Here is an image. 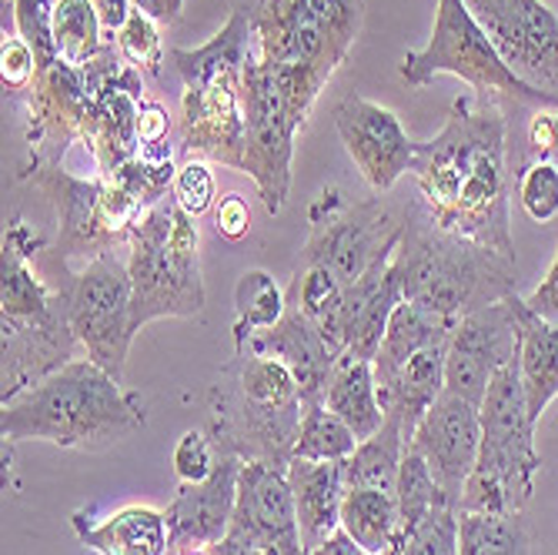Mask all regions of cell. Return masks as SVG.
I'll return each instance as SVG.
<instances>
[{
  "label": "cell",
  "instance_id": "cell-5",
  "mask_svg": "<svg viewBox=\"0 0 558 555\" xmlns=\"http://www.w3.org/2000/svg\"><path fill=\"white\" fill-rule=\"evenodd\" d=\"M208 432L241 462L288 469L301 432L304 395L288 365L258 351H234L208 395Z\"/></svg>",
  "mask_w": 558,
  "mask_h": 555
},
{
  "label": "cell",
  "instance_id": "cell-46",
  "mask_svg": "<svg viewBox=\"0 0 558 555\" xmlns=\"http://www.w3.org/2000/svg\"><path fill=\"white\" fill-rule=\"evenodd\" d=\"M134 11L147 14L150 21H158L161 27H171L178 24L181 11H184V0H131Z\"/></svg>",
  "mask_w": 558,
  "mask_h": 555
},
{
  "label": "cell",
  "instance_id": "cell-16",
  "mask_svg": "<svg viewBox=\"0 0 558 555\" xmlns=\"http://www.w3.org/2000/svg\"><path fill=\"white\" fill-rule=\"evenodd\" d=\"M94 100V77L90 71H71L54 64L37 74L34 87L27 91V165H64L68 147L84 141L87 114Z\"/></svg>",
  "mask_w": 558,
  "mask_h": 555
},
{
  "label": "cell",
  "instance_id": "cell-10",
  "mask_svg": "<svg viewBox=\"0 0 558 555\" xmlns=\"http://www.w3.org/2000/svg\"><path fill=\"white\" fill-rule=\"evenodd\" d=\"M308 225L301 265L328 268L344 288L391 258L401 241V218L381 197H344L341 188L318 191Z\"/></svg>",
  "mask_w": 558,
  "mask_h": 555
},
{
  "label": "cell",
  "instance_id": "cell-7",
  "mask_svg": "<svg viewBox=\"0 0 558 555\" xmlns=\"http://www.w3.org/2000/svg\"><path fill=\"white\" fill-rule=\"evenodd\" d=\"M194 221L174 205V197H165L134 225L128 238L134 331L158 318H197L205 312L201 234Z\"/></svg>",
  "mask_w": 558,
  "mask_h": 555
},
{
  "label": "cell",
  "instance_id": "cell-14",
  "mask_svg": "<svg viewBox=\"0 0 558 555\" xmlns=\"http://www.w3.org/2000/svg\"><path fill=\"white\" fill-rule=\"evenodd\" d=\"M519 294H509L454 322L448 335L445 391L482 406L495 375L519 359Z\"/></svg>",
  "mask_w": 558,
  "mask_h": 555
},
{
  "label": "cell",
  "instance_id": "cell-23",
  "mask_svg": "<svg viewBox=\"0 0 558 555\" xmlns=\"http://www.w3.org/2000/svg\"><path fill=\"white\" fill-rule=\"evenodd\" d=\"M288 482L294 495V512L301 526L304 555L318 548L341 529V502H344V462H308L291 459Z\"/></svg>",
  "mask_w": 558,
  "mask_h": 555
},
{
  "label": "cell",
  "instance_id": "cell-39",
  "mask_svg": "<svg viewBox=\"0 0 558 555\" xmlns=\"http://www.w3.org/2000/svg\"><path fill=\"white\" fill-rule=\"evenodd\" d=\"M515 194H519L522 212L532 221L548 225L558 215V168H555V161H532L529 168H522L515 178Z\"/></svg>",
  "mask_w": 558,
  "mask_h": 555
},
{
  "label": "cell",
  "instance_id": "cell-33",
  "mask_svg": "<svg viewBox=\"0 0 558 555\" xmlns=\"http://www.w3.org/2000/svg\"><path fill=\"white\" fill-rule=\"evenodd\" d=\"M459 555H538V548L522 512H459Z\"/></svg>",
  "mask_w": 558,
  "mask_h": 555
},
{
  "label": "cell",
  "instance_id": "cell-44",
  "mask_svg": "<svg viewBox=\"0 0 558 555\" xmlns=\"http://www.w3.org/2000/svg\"><path fill=\"white\" fill-rule=\"evenodd\" d=\"M215 228L228 241H241L251 231V208L241 194H225L215 205Z\"/></svg>",
  "mask_w": 558,
  "mask_h": 555
},
{
  "label": "cell",
  "instance_id": "cell-11",
  "mask_svg": "<svg viewBox=\"0 0 558 555\" xmlns=\"http://www.w3.org/2000/svg\"><path fill=\"white\" fill-rule=\"evenodd\" d=\"M134 285L128 272V258L118 251L84 262L68 285V318L84 348V359L124 378V365L134 341L131 318Z\"/></svg>",
  "mask_w": 558,
  "mask_h": 555
},
{
  "label": "cell",
  "instance_id": "cell-43",
  "mask_svg": "<svg viewBox=\"0 0 558 555\" xmlns=\"http://www.w3.org/2000/svg\"><path fill=\"white\" fill-rule=\"evenodd\" d=\"M0 81L8 94H24L37 81V55L21 34L0 40Z\"/></svg>",
  "mask_w": 558,
  "mask_h": 555
},
{
  "label": "cell",
  "instance_id": "cell-15",
  "mask_svg": "<svg viewBox=\"0 0 558 555\" xmlns=\"http://www.w3.org/2000/svg\"><path fill=\"white\" fill-rule=\"evenodd\" d=\"M335 128L348 158L375 194H388L401 174H412L418 144L401 128L391 108L362 94H348L335 108Z\"/></svg>",
  "mask_w": 558,
  "mask_h": 555
},
{
  "label": "cell",
  "instance_id": "cell-38",
  "mask_svg": "<svg viewBox=\"0 0 558 555\" xmlns=\"http://www.w3.org/2000/svg\"><path fill=\"white\" fill-rule=\"evenodd\" d=\"M385 555H459V509H432L409 539L395 542Z\"/></svg>",
  "mask_w": 558,
  "mask_h": 555
},
{
  "label": "cell",
  "instance_id": "cell-51",
  "mask_svg": "<svg viewBox=\"0 0 558 555\" xmlns=\"http://www.w3.org/2000/svg\"><path fill=\"white\" fill-rule=\"evenodd\" d=\"M11 4H14V0H0V11L8 14V11H11Z\"/></svg>",
  "mask_w": 558,
  "mask_h": 555
},
{
  "label": "cell",
  "instance_id": "cell-12",
  "mask_svg": "<svg viewBox=\"0 0 558 555\" xmlns=\"http://www.w3.org/2000/svg\"><path fill=\"white\" fill-rule=\"evenodd\" d=\"M304 124L281 97L275 77L255 58L244 68V158L241 171L255 181L268 215H281L291 191L294 137Z\"/></svg>",
  "mask_w": 558,
  "mask_h": 555
},
{
  "label": "cell",
  "instance_id": "cell-47",
  "mask_svg": "<svg viewBox=\"0 0 558 555\" xmlns=\"http://www.w3.org/2000/svg\"><path fill=\"white\" fill-rule=\"evenodd\" d=\"M308 555H372V552H365L359 542H354L344 529H338L331 539H325L318 548H312Z\"/></svg>",
  "mask_w": 558,
  "mask_h": 555
},
{
  "label": "cell",
  "instance_id": "cell-9",
  "mask_svg": "<svg viewBox=\"0 0 558 555\" xmlns=\"http://www.w3.org/2000/svg\"><path fill=\"white\" fill-rule=\"evenodd\" d=\"M258 40V61L322 81L348 61L365 27V0H238Z\"/></svg>",
  "mask_w": 558,
  "mask_h": 555
},
{
  "label": "cell",
  "instance_id": "cell-37",
  "mask_svg": "<svg viewBox=\"0 0 558 555\" xmlns=\"http://www.w3.org/2000/svg\"><path fill=\"white\" fill-rule=\"evenodd\" d=\"M114 44L121 50V58L137 68L147 77H158L161 64H165V37H161V24L150 21L141 11H131V17L124 21V27L114 34Z\"/></svg>",
  "mask_w": 558,
  "mask_h": 555
},
{
  "label": "cell",
  "instance_id": "cell-27",
  "mask_svg": "<svg viewBox=\"0 0 558 555\" xmlns=\"http://www.w3.org/2000/svg\"><path fill=\"white\" fill-rule=\"evenodd\" d=\"M519 375L529 401V415L538 422L558 398V325L532 315L519 301Z\"/></svg>",
  "mask_w": 558,
  "mask_h": 555
},
{
  "label": "cell",
  "instance_id": "cell-40",
  "mask_svg": "<svg viewBox=\"0 0 558 555\" xmlns=\"http://www.w3.org/2000/svg\"><path fill=\"white\" fill-rule=\"evenodd\" d=\"M171 197L174 205L191 215V218H201L215 212L218 205V184H215V171L205 158H187L178 174H174V184H171Z\"/></svg>",
  "mask_w": 558,
  "mask_h": 555
},
{
  "label": "cell",
  "instance_id": "cell-6",
  "mask_svg": "<svg viewBox=\"0 0 558 555\" xmlns=\"http://www.w3.org/2000/svg\"><path fill=\"white\" fill-rule=\"evenodd\" d=\"M478 412H482V448H478V462L462 488L459 512H482V516L525 512L535 492L542 456L535 448L538 422L529 415L519 359L495 375Z\"/></svg>",
  "mask_w": 558,
  "mask_h": 555
},
{
  "label": "cell",
  "instance_id": "cell-19",
  "mask_svg": "<svg viewBox=\"0 0 558 555\" xmlns=\"http://www.w3.org/2000/svg\"><path fill=\"white\" fill-rule=\"evenodd\" d=\"M0 406L77 359L81 341L68 315L40 322H0Z\"/></svg>",
  "mask_w": 558,
  "mask_h": 555
},
{
  "label": "cell",
  "instance_id": "cell-2",
  "mask_svg": "<svg viewBox=\"0 0 558 555\" xmlns=\"http://www.w3.org/2000/svg\"><path fill=\"white\" fill-rule=\"evenodd\" d=\"M141 425V398L90 359H74L0 406L4 442H50L58 448L105 451Z\"/></svg>",
  "mask_w": 558,
  "mask_h": 555
},
{
  "label": "cell",
  "instance_id": "cell-21",
  "mask_svg": "<svg viewBox=\"0 0 558 555\" xmlns=\"http://www.w3.org/2000/svg\"><path fill=\"white\" fill-rule=\"evenodd\" d=\"M234 351H258V355H271L281 365H288L301 385L304 406H308V401H325V388H328L331 369L338 362V351L331 348V341L294 305L284 309L278 325L258 331L255 338H247V345H241Z\"/></svg>",
  "mask_w": 558,
  "mask_h": 555
},
{
  "label": "cell",
  "instance_id": "cell-50",
  "mask_svg": "<svg viewBox=\"0 0 558 555\" xmlns=\"http://www.w3.org/2000/svg\"><path fill=\"white\" fill-rule=\"evenodd\" d=\"M171 555H211L208 548H178V552H171Z\"/></svg>",
  "mask_w": 558,
  "mask_h": 555
},
{
  "label": "cell",
  "instance_id": "cell-18",
  "mask_svg": "<svg viewBox=\"0 0 558 555\" xmlns=\"http://www.w3.org/2000/svg\"><path fill=\"white\" fill-rule=\"evenodd\" d=\"M271 555H304L288 469L244 462L231 529Z\"/></svg>",
  "mask_w": 558,
  "mask_h": 555
},
{
  "label": "cell",
  "instance_id": "cell-42",
  "mask_svg": "<svg viewBox=\"0 0 558 555\" xmlns=\"http://www.w3.org/2000/svg\"><path fill=\"white\" fill-rule=\"evenodd\" d=\"M218 456H221V451H218L211 432H205V429H191V432H184V435L178 438V445H174V456H171L174 475H178L181 482H201V479H208V475L215 472V466H218Z\"/></svg>",
  "mask_w": 558,
  "mask_h": 555
},
{
  "label": "cell",
  "instance_id": "cell-30",
  "mask_svg": "<svg viewBox=\"0 0 558 555\" xmlns=\"http://www.w3.org/2000/svg\"><path fill=\"white\" fill-rule=\"evenodd\" d=\"M404 448H409V438H404L401 419L388 412L385 425L372 438L359 442V448H354L351 456L344 459V485L348 488H385V492H395Z\"/></svg>",
  "mask_w": 558,
  "mask_h": 555
},
{
  "label": "cell",
  "instance_id": "cell-20",
  "mask_svg": "<svg viewBox=\"0 0 558 555\" xmlns=\"http://www.w3.org/2000/svg\"><path fill=\"white\" fill-rule=\"evenodd\" d=\"M221 451V448H218ZM244 462L231 451H221L208 479L181 482L171 506L165 509L171 526V552L178 548H211L231 529L238 506V482Z\"/></svg>",
  "mask_w": 558,
  "mask_h": 555
},
{
  "label": "cell",
  "instance_id": "cell-41",
  "mask_svg": "<svg viewBox=\"0 0 558 555\" xmlns=\"http://www.w3.org/2000/svg\"><path fill=\"white\" fill-rule=\"evenodd\" d=\"M141 161L155 165H174V147H171V114L158 100H141L137 114V155Z\"/></svg>",
  "mask_w": 558,
  "mask_h": 555
},
{
  "label": "cell",
  "instance_id": "cell-45",
  "mask_svg": "<svg viewBox=\"0 0 558 555\" xmlns=\"http://www.w3.org/2000/svg\"><path fill=\"white\" fill-rule=\"evenodd\" d=\"M525 309L545 322H555L558 325V251H555V258L545 272V278L538 281V288L525 298Z\"/></svg>",
  "mask_w": 558,
  "mask_h": 555
},
{
  "label": "cell",
  "instance_id": "cell-1",
  "mask_svg": "<svg viewBox=\"0 0 558 555\" xmlns=\"http://www.w3.org/2000/svg\"><path fill=\"white\" fill-rule=\"evenodd\" d=\"M415 184L422 212L448 234L515 255L509 114L488 97H459L445 128L418 144Z\"/></svg>",
  "mask_w": 558,
  "mask_h": 555
},
{
  "label": "cell",
  "instance_id": "cell-4",
  "mask_svg": "<svg viewBox=\"0 0 558 555\" xmlns=\"http://www.w3.org/2000/svg\"><path fill=\"white\" fill-rule=\"evenodd\" d=\"M255 31L238 4L208 44L168 50V61L184 81L178 137L187 158H205L241 171L244 68L255 58Z\"/></svg>",
  "mask_w": 558,
  "mask_h": 555
},
{
  "label": "cell",
  "instance_id": "cell-48",
  "mask_svg": "<svg viewBox=\"0 0 558 555\" xmlns=\"http://www.w3.org/2000/svg\"><path fill=\"white\" fill-rule=\"evenodd\" d=\"M211 555H271V552H265V548H258L255 542H247V539H241L238 532H228L221 542H215L211 548H208Z\"/></svg>",
  "mask_w": 558,
  "mask_h": 555
},
{
  "label": "cell",
  "instance_id": "cell-17",
  "mask_svg": "<svg viewBox=\"0 0 558 555\" xmlns=\"http://www.w3.org/2000/svg\"><path fill=\"white\" fill-rule=\"evenodd\" d=\"M409 445L428 462L448 506L459 509L462 488L478 462V448H482L478 406H472V401L451 395V391H441L438 401L418 422Z\"/></svg>",
  "mask_w": 558,
  "mask_h": 555
},
{
  "label": "cell",
  "instance_id": "cell-49",
  "mask_svg": "<svg viewBox=\"0 0 558 555\" xmlns=\"http://www.w3.org/2000/svg\"><path fill=\"white\" fill-rule=\"evenodd\" d=\"M34 4H37L40 11H47V14H54V8H58V0H34Z\"/></svg>",
  "mask_w": 558,
  "mask_h": 555
},
{
  "label": "cell",
  "instance_id": "cell-13",
  "mask_svg": "<svg viewBox=\"0 0 558 555\" xmlns=\"http://www.w3.org/2000/svg\"><path fill=\"white\" fill-rule=\"evenodd\" d=\"M465 4L509 71L558 97V17L542 0H465Z\"/></svg>",
  "mask_w": 558,
  "mask_h": 555
},
{
  "label": "cell",
  "instance_id": "cell-36",
  "mask_svg": "<svg viewBox=\"0 0 558 555\" xmlns=\"http://www.w3.org/2000/svg\"><path fill=\"white\" fill-rule=\"evenodd\" d=\"M359 448V435H354L325 401H308L301 415V432L294 442V459L308 462H344L351 451Z\"/></svg>",
  "mask_w": 558,
  "mask_h": 555
},
{
  "label": "cell",
  "instance_id": "cell-25",
  "mask_svg": "<svg viewBox=\"0 0 558 555\" xmlns=\"http://www.w3.org/2000/svg\"><path fill=\"white\" fill-rule=\"evenodd\" d=\"M445 359H448V338L425 345L422 351L404 362L398 369V375L385 385H378L385 415H398L404 438L412 442L418 422L425 419V412L438 401V395L445 391Z\"/></svg>",
  "mask_w": 558,
  "mask_h": 555
},
{
  "label": "cell",
  "instance_id": "cell-22",
  "mask_svg": "<svg viewBox=\"0 0 558 555\" xmlns=\"http://www.w3.org/2000/svg\"><path fill=\"white\" fill-rule=\"evenodd\" d=\"M404 301L395 255L378 262L368 275L344 288V351L375 362L395 309Z\"/></svg>",
  "mask_w": 558,
  "mask_h": 555
},
{
  "label": "cell",
  "instance_id": "cell-34",
  "mask_svg": "<svg viewBox=\"0 0 558 555\" xmlns=\"http://www.w3.org/2000/svg\"><path fill=\"white\" fill-rule=\"evenodd\" d=\"M284 309L288 291L265 268L244 272L234 285V348L247 345V338H255L258 331L278 325Z\"/></svg>",
  "mask_w": 558,
  "mask_h": 555
},
{
  "label": "cell",
  "instance_id": "cell-32",
  "mask_svg": "<svg viewBox=\"0 0 558 555\" xmlns=\"http://www.w3.org/2000/svg\"><path fill=\"white\" fill-rule=\"evenodd\" d=\"M398 498L385 488H344L341 529L372 555H385L398 542Z\"/></svg>",
  "mask_w": 558,
  "mask_h": 555
},
{
  "label": "cell",
  "instance_id": "cell-29",
  "mask_svg": "<svg viewBox=\"0 0 558 555\" xmlns=\"http://www.w3.org/2000/svg\"><path fill=\"white\" fill-rule=\"evenodd\" d=\"M454 328V322H445L418 305H412V301H401V305L395 309L391 322H388V331L378 345V355H375V382L385 385L398 375V369L409 362L415 351H422L425 345L432 341H441L448 338Z\"/></svg>",
  "mask_w": 558,
  "mask_h": 555
},
{
  "label": "cell",
  "instance_id": "cell-8",
  "mask_svg": "<svg viewBox=\"0 0 558 555\" xmlns=\"http://www.w3.org/2000/svg\"><path fill=\"white\" fill-rule=\"evenodd\" d=\"M438 74L462 77L478 97L498 100L509 118L532 108H558V97L509 71L465 0H438L428 44L422 50H409L398 64V77L409 87H425Z\"/></svg>",
  "mask_w": 558,
  "mask_h": 555
},
{
  "label": "cell",
  "instance_id": "cell-26",
  "mask_svg": "<svg viewBox=\"0 0 558 555\" xmlns=\"http://www.w3.org/2000/svg\"><path fill=\"white\" fill-rule=\"evenodd\" d=\"M325 406L359 435V442L372 438L385 425V406L375 382V365L368 359L338 355L328 388H325Z\"/></svg>",
  "mask_w": 558,
  "mask_h": 555
},
{
  "label": "cell",
  "instance_id": "cell-28",
  "mask_svg": "<svg viewBox=\"0 0 558 555\" xmlns=\"http://www.w3.org/2000/svg\"><path fill=\"white\" fill-rule=\"evenodd\" d=\"M288 305L315 322L338 355H344V285L328 268L298 262L288 285Z\"/></svg>",
  "mask_w": 558,
  "mask_h": 555
},
{
  "label": "cell",
  "instance_id": "cell-31",
  "mask_svg": "<svg viewBox=\"0 0 558 555\" xmlns=\"http://www.w3.org/2000/svg\"><path fill=\"white\" fill-rule=\"evenodd\" d=\"M50 40H54L58 64L84 71L111 37L105 34L94 0H58L54 14H50Z\"/></svg>",
  "mask_w": 558,
  "mask_h": 555
},
{
  "label": "cell",
  "instance_id": "cell-35",
  "mask_svg": "<svg viewBox=\"0 0 558 555\" xmlns=\"http://www.w3.org/2000/svg\"><path fill=\"white\" fill-rule=\"evenodd\" d=\"M395 498H398V542L401 539H409L422 519L438 509V506H448L428 462L418 456V451L409 445L404 448V459H401V472H398V485H395ZM454 509V506H451Z\"/></svg>",
  "mask_w": 558,
  "mask_h": 555
},
{
  "label": "cell",
  "instance_id": "cell-24",
  "mask_svg": "<svg viewBox=\"0 0 558 555\" xmlns=\"http://www.w3.org/2000/svg\"><path fill=\"white\" fill-rule=\"evenodd\" d=\"M71 526L81 545L97 555H171L168 516L150 506L118 509L105 522H84V512H74Z\"/></svg>",
  "mask_w": 558,
  "mask_h": 555
},
{
  "label": "cell",
  "instance_id": "cell-3",
  "mask_svg": "<svg viewBox=\"0 0 558 555\" xmlns=\"http://www.w3.org/2000/svg\"><path fill=\"white\" fill-rule=\"evenodd\" d=\"M404 301L445 318L459 322L469 312L515 294L519 265L515 255L465 241L441 231L415 201L401 215V241L395 251Z\"/></svg>",
  "mask_w": 558,
  "mask_h": 555
}]
</instances>
